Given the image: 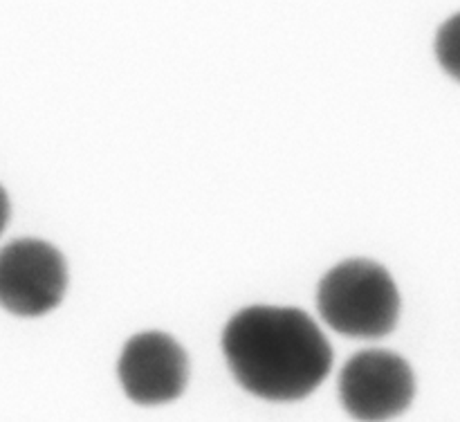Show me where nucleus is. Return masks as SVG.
<instances>
[{"mask_svg": "<svg viewBox=\"0 0 460 422\" xmlns=\"http://www.w3.org/2000/svg\"><path fill=\"white\" fill-rule=\"evenodd\" d=\"M223 353L238 384L272 402L313 393L332 368V348L299 308L252 305L229 319Z\"/></svg>", "mask_w": 460, "mask_h": 422, "instance_id": "nucleus-1", "label": "nucleus"}, {"mask_svg": "<svg viewBox=\"0 0 460 422\" xmlns=\"http://www.w3.org/2000/svg\"><path fill=\"white\" fill-rule=\"evenodd\" d=\"M317 308L323 321L340 335L380 339L398 323L400 292L380 263L350 259L322 278Z\"/></svg>", "mask_w": 460, "mask_h": 422, "instance_id": "nucleus-2", "label": "nucleus"}, {"mask_svg": "<svg viewBox=\"0 0 460 422\" xmlns=\"http://www.w3.org/2000/svg\"><path fill=\"white\" fill-rule=\"evenodd\" d=\"M67 290L61 251L39 238H18L0 250V305L18 317H40L57 308Z\"/></svg>", "mask_w": 460, "mask_h": 422, "instance_id": "nucleus-3", "label": "nucleus"}, {"mask_svg": "<svg viewBox=\"0 0 460 422\" xmlns=\"http://www.w3.org/2000/svg\"><path fill=\"white\" fill-rule=\"evenodd\" d=\"M416 395L411 366L398 353L362 350L340 373V400L359 422H386L407 411Z\"/></svg>", "mask_w": 460, "mask_h": 422, "instance_id": "nucleus-4", "label": "nucleus"}, {"mask_svg": "<svg viewBox=\"0 0 460 422\" xmlns=\"http://www.w3.org/2000/svg\"><path fill=\"white\" fill-rule=\"evenodd\" d=\"M124 393L153 407L180 398L189 380V357L166 332L148 330L130 337L117 364Z\"/></svg>", "mask_w": 460, "mask_h": 422, "instance_id": "nucleus-5", "label": "nucleus"}, {"mask_svg": "<svg viewBox=\"0 0 460 422\" xmlns=\"http://www.w3.org/2000/svg\"><path fill=\"white\" fill-rule=\"evenodd\" d=\"M436 57L449 76L460 81V13H454L436 34Z\"/></svg>", "mask_w": 460, "mask_h": 422, "instance_id": "nucleus-6", "label": "nucleus"}, {"mask_svg": "<svg viewBox=\"0 0 460 422\" xmlns=\"http://www.w3.org/2000/svg\"><path fill=\"white\" fill-rule=\"evenodd\" d=\"M7 220H9V198L7 193H4V189L0 187V233H3V229L7 227Z\"/></svg>", "mask_w": 460, "mask_h": 422, "instance_id": "nucleus-7", "label": "nucleus"}]
</instances>
